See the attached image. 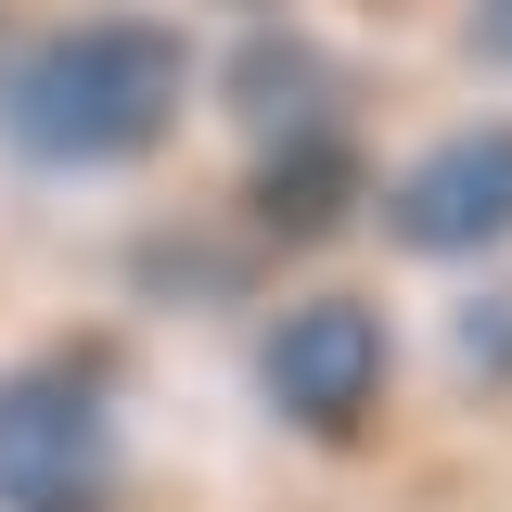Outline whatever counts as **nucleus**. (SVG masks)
Masks as SVG:
<instances>
[{
	"instance_id": "obj_1",
	"label": "nucleus",
	"mask_w": 512,
	"mask_h": 512,
	"mask_svg": "<svg viewBox=\"0 0 512 512\" xmlns=\"http://www.w3.org/2000/svg\"><path fill=\"white\" fill-rule=\"evenodd\" d=\"M192 77L205 52L180 39V13L154 0H90V13H52L0 52V154L39 167V180H116V167H154L192 116Z\"/></svg>"
},
{
	"instance_id": "obj_2",
	"label": "nucleus",
	"mask_w": 512,
	"mask_h": 512,
	"mask_svg": "<svg viewBox=\"0 0 512 512\" xmlns=\"http://www.w3.org/2000/svg\"><path fill=\"white\" fill-rule=\"evenodd\" d=\"M0 512H128V436L90 346L0 359Z\"/></svg>"
},
{
	"instance_id": "obj_3",
	"label": "nucleus",
	"mask_w": 512,
	"mask_h": 512,
	"mask_svg": "<svg viewBox=\"0 0 512 512\" xmlns=\"http://www.w3.org/2000/svg\"><path fill=\"white\" fill-rule=\"evenodd\" d=\"M384 384H397V333H384L372 295H295V308L256 333V397L295 423V436L320 448H346V436H372V410H384Z\"/></svg>"
},
{
	"instance_id": "obj_4",
	"label": "nucleus",
	"mask_w": 512,
	"mask_h": 512,
	"mask_svg": "<svg viewBox=\"0 0 512 512\" xmlns=\"http://www.w3.org/2000/svg\"><path fill=\"white\" fill-rule=\"evenodd\" d=\"M372 218L397 256H500L512 244V116H474V128H436L410 167H384L372 180Z\"/></svg>"
},
{
	"instance_id": "obj_5",
	"label": "nucleus",
	"mask_w": 512,
	"mask_h": 512,
	"mask_svg": "<svg viewBox=\"0 0 512 512\" xmlns=\"http://www.w3.org/2000/svg\"><path fill=\"white\" fill-rule=\"evenodd\" d=\"M346 218H372V154L359 128H295L244 154V231L256 244H333Z\"/></svg>"
},
{
	"instance_id": "obj_6",
	"label": "nucleus",
	"mask_w": 512,
	"mask_h": 512,
	"mask_svg": "<svg viewBox=\"0 0 512 512\" xmlns=\"http://www.w3.org/2000/svg\"><path fill=\"white\" fill-rule=\"evenodd\" d=\"M218 116L244 128V154L295 141V128H346V52H320L295 26H256V39L218 52Z\"/></svg>"
},
{
	"instance_id": "obj_7",
	"label": "nucleus",
	"mask_w": 512,
	"mask_h": 512,
	"mask_svg": "<svg viewBox=\"0 0 512 512\" xmlns=\"http://www.w3.org/2000/svg\"><path fill=\"white\" fill-rule=\"evenodd\" d=\"M448 346H461V372H474V384H512V282H487V295H461V320H448Z\"/></svg>"
},
{
	"instance_id": "obj_8",
	"label": "nucleus",
	"mask_w": 512,
	"mask_h": 512,
	"mask_svg": "<svg viewBox=\"0 0 512 512\" xmlns=\"http://www.w3.org/2000/svg\"><path fill=\"white\" fill-rule=\"evenodd\" d=\"M461 64L512 90V0H461Z\"/></svg>"
},
{
	"instance_id": "obj_9",
	"label": "nucleus",
	"mask_w": 512,
	"mask_h": 512,
	"mask_svg": "<svg viewBox=\"0 0 512 512\" xmlns=\"http://www.w3.org/2000/svg\"><path fill=\"white\" fill-rule=\"evenodd\" d=\"M231 13H269V0H231Z\"/></svg>"
}]
</instances>
